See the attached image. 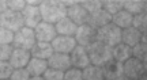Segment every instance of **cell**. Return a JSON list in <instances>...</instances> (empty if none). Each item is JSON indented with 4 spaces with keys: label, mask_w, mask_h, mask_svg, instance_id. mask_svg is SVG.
Returning a JSON list of instances; mask_svg holds the SVG:
<instances>
[{
    "label": "cell",
    "mask_w": 147,
    "mask_h": 80,
    "mask_svg": "<svg viewBox=\"0 0 147 80\" xmlns=\"http://www.w3.org/2000/svg\"><path fill=\"white\" fill-rule=\"evenodd\" d=\"M67 10L68 7L65 4V1H61V0H44L40 5L42 21L52 25H56L63 18H65Z\"/></svg>",
    "instance_id": "obj_1"
},
{
    "label": "cell",
    "mask_w": 147,
    "mask_h": 80,
    "mask_svg": "<svg viewBox=\"0 0 147 80\" xmlns=\"http://www.w3.org/2000/svg\"><path fill=\"white\" fill-rule=\"evenodd\" d=\"M112 49L113 48H110V46L105 45L104 42H100V41H95L94 43H91L90 46H87V52H89L91 64L102 68L106 63H109L110 60H113Z\"/></svg>",
    "instance_id": "obj_2"
},
{
    "label": "cell",
    "mask_w": 147,
    "mask_h": 80,
    "mask_svg": "<svg viewBox=\"0 0 147 80\" xmlns=\"http://www.w3.org/2000/svg\"><path fill=\"white\" fill-rule=\"evenodd\" d=\"M97 41L104 42L110 48H115L123 42V30L115 23H109L97 30Z\"/></svg>",
    "instance_id": "obj_3"
},
{
    "label": "cell",
    "mask_w": 147,
    "mask_h": 80,
    "mask_svg": "<svg viewBox=\"0 0 147 80\" xmlns=\"http://www.w3.org/2000/svg\"><path fill=\"white\" fill-rule=\"evenodd\" d=\"M36 43H37V38H36L34 30L25 26V27H22L19 31L15 33L12 46L14 48H19V49H25V50H32Z\"/></svg>",
    "instance_id": "obj_4"
},
{
    "label": "cell",
    "mask_w": 147,
    "mask_h": 80,
    "mask_svg": "<svg viewBox=\"0 0 147 80\" xmlns=\"http://www.w3.org/2000/svg\"><path fill=\"white\" fill-rule=\"evenodd\" d=\"M0 26L8 29L12 33L19 31L22 27H25V19L22 12H16L12 10H7L0 15Z\"/></svg>",
    "instance_id": "obj_5"
},
{
    "label": "cell",
    "mask_w": 147,
    "mask_h": 80,
    "mask_svg": "<svg viewBox=\"0 0 147 80\" xmlns=\"http://www.w3.org/2000/svg\"><path fill=\"white\" fill-rule=\"evenodd\" d=\"M65 4L68 7V10H67V16H68L74 23H76L78 26L87 25L90 14L84 10L82 5L79 4V1H65Z\"/></svg>",
    "instance_id": "obj_6"
},
{
    "label": "cell",
    "mask_w": 147,
    "mask_h": 80,
    "mask_svg": "<svg viewBox=\"0 0 147 80\" xmlns=\"http://www.w3.org/2000/svg\"><path fill=\"white\" fill-rule=\"evenodd\" d=\"M74 37L76 39L78 45L87 48L97 41V30L89 25H82V26H78V30Z\"/></svg>",
    "instance_id": "obj_7"
},
{
    "label": "cell",
    "mask_w": 147,
    "mask_h": 80,
    "mask_svg": "<svg viewBox=\"0 0 147 80\" xmlns=\"http://www.w3.org/2000/svg\"><path fill=\"white\" fill-rule=\"evenodd\" d=\"M51 43H52L55 53L64 54H71L74 49L78 46L75 37H67V35H57Z\"/></svg>",
    "instance_id": "obj_8"
},
{
    "label": "cell",
    "mask_w": 147,
    "mask_h": 80,
    "mask_svg": "<svg viewBox=\"0 0 147 80\" xmlns=\"http://www.w3.org/2000/svg\"><path fill=\"white\" fill-rule=\"evenodd\" d=\"M22 15L25 19V26L29 27V29H33V30L42 22L41 11H40L38 5H33L27 3L25 10L22 11Z\"/></svg>",
    "instance_id": "obj_9"
},
{
    "label": "cell",
    "mask_w": 147,
    "mask_h": 80,
    "mask_svg": "<svg viewBox=\"0 0 147 80\" xmlns=\"http://www.w3.org/2000/svg\"><path fill=\"white\" fill-rule=\"evenodd\" d=\"M34 33H36L37 42H52L57 37V31H56L55 25L44 21L34 29Z\"/></svg>",
    "instance_id": "obj_10"
},
{
    "label": "cell",
    "mask_w": 147,
    "mask_h": 80,
    "mask_svg": "<svg viewBox=\"0 0 147 80\" xmlns=\"http://www.w3.org/2000/svg\"><path fill=\"white\" fill-rule=\"evenodd\" d=\"M124 75L127 77H129L131 80L140 79L143 75H146L144 64L135 57H131L128 61L124 63Z\"/></svg>",
    "instance_id": "obj_11"
},
{
    "label": "cell",
    "mask_w": 147,
    "mask_h": 80,
    "mask_svg": "<svg viewBox=\"0 0 147 80\" xmlns=\"http://www.w3.org/2000/svg\"><path fill=\"white\" fill-rule=\"evenodd\" d=\"M71 56V63H72V67L75 68H79V69H84L91 65V61H90V56L89 52H87V48L84 46H80L78 45L76 48L72 50V53L69 54Z\"/></svg>",
    "instance_id": "obj_12"
},
{
    "label": "cell",
    "mask_w": 147,
    "mask_h": 80,
    "mask_svg": "<svg viewBox=\"0 0 147 80\" xmlns=\"http://www.w3.org/2000/svg\"><path fill=\"white\" fill-rule=\"evenodd\" d=\"M32 60V53L30 50H25V49L14 48V52L10 57V64L12 65L14 69H19V68H26L29 61Z\"/></svg>",
    "instance_id": "obj_13"
},
{
    "label": "cell",
    "mask_w": 147,
    "mask_h": 80,
    "mask_svg": "<svg viewBox=\"0 0 147 80\" xmlns=\"http://www.w3.org/2000/svg\"><path fill=\"white\" fill-rule=\"evenodd\" d=\"M112 18H113V16L110 15L108 11H105L102 8V10L97 11L94 14H90L87 25L91 26L93 29H95V30H98L101 27H104V26H106V25L112 23Z\"/></svg>",
    "instance_id": "obj_14"
},
{
    "label": "cell",
    "mask_w": 147,
    "mask_h": 80,
    "mask_svg": "<svg viewBox=\"0 0 147 80\" xmlns=\"http://www.w3.org/2000/svg\"><path fill=\"white\" fill-rule=\"evenodd\" d=\"M105 80H117L124 75V64H121L116 60H110L102 67Z\"/></svg>",
    "instance_id": "obj_15"
},
{
    "label": "cell",
    "mask_w": 147,
    "mask_h": 80,
    "mask_svg": "<svg viewBox=\"0 0 147 80\" xmlns=\"http://www.w3.org/2000/svg\"><path fill=\"white\" fill-rule=\"evenodd\" d=\"M48 64L51 68H55V69L59 71H68L71 67H72V63H71V56L69 54H64V53H53V56L48 60Z\"/></svg>",
    "instance_id": "obj_16"
},
{
    "label": "cell",
    "mask_w": 147,
    "mask_h": 80,
    "mask_svg": "<svg viewBox=\"0 0 147 80\" xmlns=\"http://www.w3.org/2000/svg\"><path fill=\"white\" fill-rule=\"evenodd\" d=\"M32 57L34 59H42V60H49L53 56L55 50L51 42H37L33 49L30 50Z\"/></svg>",
    "instance_id": "obj_17"
},
{
    "label": "cell",
    "mask_w": 147,
    "mask_h": 80,
    "mask_svg": "<svg viewBox=\"0 0 147 80\" xmlns=\"http://www.w3.org/2000/svg\"><path fill=\"white\" fill-rule=\"evenodd\" d=\"M55 27H56L57 35H67V37H74L78 30V25L74 23L68 16H65L60 22H57Z\"/></svg>",
    "instance_id": "obj_18"
},
{
    "label": "cell",
    "mask_w": 147,
    "mask_h": 80,
    "mask_svg": "<svg viewBox=\"0 0 147 80\" xmlns=\"http://www.w3.org/2000/svg\"><path fill=\"white\" fill-rule=\"evenodd\" d=\"M48 68H49L48 60L34 59V57H32V60L29 61V64L26 67V69L30 73V76H42Z\"/></svg>",
    "instance_id": "obj_19"
},
{
    "label": "cell",
    "mask_w": 147,
    "mask_h": 80,
    "mask_svg": "<svg viewBox=\"0 0 147 80\" xmlns=\"http://www.w3.org/2000/svg\"><path fill=\"white\" fill-rule=\"evenodd\" d=\"M140 42H142V31H139L134 26L123 30V43L134 48Z\"/></svg>",
    "instance_id": "obj_20"
},
{
    "label": "cell",
    "mask_w": 147,
    "mask_h": 80,
    "mask_svg": "<svg viewBox=\"0 0 147 80\" xmlns=\"http://www.w3.org/2000/svg\"><path fill=\"white\" fill-rule=\"evenodd\" d=\"M112 53H113V60L124 64L125 61H128L132 57V48L121 42L112 49Z\"/></svg>",
    "instance_id": "obj_21"
},
{
    "label": "cell",
    "mask_w": 147,
    "mask_h": 80,
    "mask_svg": "<svg viewBox=\"0 0 147 80\" xmlns=\"http://www.w3.org/2000/svg\"><path fill=\"white\" fill-rule=\"evenodd\" d=\"M112 23H115L116 26L120 27L121 30L128 29V27H131L134 25V15L125 10H121L120 12H117L116 15H113Z\"/></svg>",
    "instance_id": "obj_22"
},
{
    "label": "cell",
    "mask_w": 147,
    "mask_h": 80,
    "mask_svg": "<svg viewBox=\"0 0 147 80\" xmlns=\"http://www.w3.org/2000/svg\"><path fill=\"white\" fill-rule=\"evenodd\" d=\"M123 7L134 16L144 12V1L142 0H123Z\"/></svg>",
    "instance_id": "obj_23"
},
{
    "label": "cell",
    "mask_w": 147,
    "mask_h": 80,
    "mask_svg": "<svg viewBox=\"0 0 147 80\" xmlns=\"http://www.w3.org/2000/svg\"><path fill=\"white\" fill-rule=\"evenodd\" d=\"M83 80H105L104 71L101 67L91 64L83 69Z\"/></svg>",
    "instance_id": "obj_24"
},
{
    "label": "cell",
    "mask_w": 147,
    "mask_h": 80,
    "mask_svg": "<svg viewBox=\"0 0 147 80\" xmlns=\"http://www.w3.org/2000/svg\"><path fill=\"white\" fill-rule=\"evenodd\" d=\"M102 4H104V10L108 11L112 16L116 15L117 12H120L121 10H124L123 0H104Z\"/></svg>",
    "instance_id": "obj_25"
},
{
    "label": "cell",
    "mask_w": 147,
    "mask_h": 80,
    "mask_svg": "<svg viewBox=\"0 0 147 80\" xmlns=\"http://www.w3.org/2000/svg\"><path fill=\"white\" fill-rule=\"evenodd\" d=\"M79 4L82 5L89 14H94V12L104 8V4H102L101 0H80Z\"/></svg>",
    "instance_id": "obj_26"
},
{
    "label": "cell",
    "mask_w": 147,
    "mask_h": 80,
    "mask_svg": "<svg viewBox=\"0 0 147 80\" xmlns=\"http://www.w3.org/2000/svg\"><path fill=\"white\" fill-rule=\"evenodd\" d=\"M132 57L138 59L139 61H142L143 64L147 63V45L146 43H138L136 46L132 48Z\"/></svg>",
    "instance_id": "obj_27"
},
{
    "label": "cell",
    "mask_w": 147,
    "mask_h": 80,
    "mask_svg": "<svg viewBox=\"0 0 147 80\" xmlns=\"http://www.w3.org/2000/svg\"><path fill=\"white\" fill-rule=\"evenodd\" d=\"M132 26L142 33L147 31V14L146 12H142L139 15L134 16V25Z\"/></svg>",
    "instance_id": "obj_28"
},
{
    "label": "cell",
    "mask_w": 147,
    "mask_h": 80,
    "mask_svg": "<svg viewBox=\"0 0 147 80\" xmlns=\"http://www.w3.org/2000/svg\"><path fill=\"white\" fill-rule=\"evenodd\" d=\"M14 35H15V33L0 26V45H12Z\"/></svg>",
    "instance_id": "obj_29"
},
{
    "label": "cell",
    "mask_w": 147,
    "mask_h": 80,
    "mask_svg": "<svg viewBox=\"0 0 147 80\" xmlns=\"http://www.w3.org/2000/svg\"><path fill=\"white\" fill-rule=\"evenodd\" d=\"M64 80H83V69L71 67L64 72Z\"/></svg>",
    "instance_id": "obj_30"
},
{
    "label": "cell",
    "mask_w": 147,
    "mask_h": 80,
    "mask_svg": "<svg viewBox=\"0 0 147 80\" xmlns=\"http://www.w3.org/2000/svg\"><path fill=\"white\" fill-rule=\"evenodd\" d=\"M44 77L45 80H64V72L63 71H59V69H55V68H48L44 73Z\"/></svg>",
    "instance_id": "obj_31"
},
{
    "label": "cell",
    "mask_w": 147,
    "mask_h": 80,
    "mask_svg": "<svg viewBox=\"0 0 147 80\" xmlns=\"http://www.w3.org/2000/svg\"><path fill=\"white\" fill-rule=\"evenodd\" d=\"M12 72H14V68L10 64V61H0V80L10 79Z\"/></svg>",
    "instance_id": "obj_32"
},
{
    "label": "cell",
    "mask_w": 147,
    "mask_h": 80,
    "mask_svg": "<svg viewBox=\"0 0 147 80\" xmlns=\"http://www.w3.org/2000/svg\"><path fill=\"white\" fill-rule=\"evenodd\" d=\"M26 4H27V1H25V0H7L8 10L16 11V12H22V11L25 10Z\"/></svg>",
    "instance_id": "obj_33"
},
{
    "label": "cell",
    "mask_w": 147,
    "mask_h": 80,
    "mask_svg": "<svg viewBox=\"0 0 147 80\" xmlns=\"http://www.w3.org/2000/svg\"><path fill=\"white\" fill-rule=\"evenodd\" d=\"M30 77L32 76L27 72L26 68H19V69H14L10 80H29Z\"/></svg>",
    "instance_id": "obj_34"
},
{
    "label": "cell",
    "mask_w": 147,
    "mask_h": 80,
    "mask_svg": "<svg viewBox=\"0 0 147 80\" xmlns=\"http://www.w3.org/2000/svg\"><path fill=\"white\" fill-rule=\"evenodd\" d=\"M14 52L12 45H0V61H8Z\"/></svg>",
    "instance_id": "obj_35"
},
{
    "label": "cell",
    "mask_w": 147,
    "mask_h": 80,
    "mask_svg": "<svg viewBox=\"0 0 147 80\" xmlns=\"http://www.w3.org/2000/svg\"><path fill=\"white\" fill-rule=\"evenodd\" d=\"M7 10H8V7H7V0H0V15Z\"/></svg>",
    "instance_id": "obj_36"
},
{
    "label": "cell",
    "mask_w": 147,
    "mask_h": 80,
    "mask_svg": "<svg viewBox=\"0 0 147 80\" xmlns=\"http://www.w3.org/2000/svg\"><path fill=\"white\" fill-rule=\"evenodd\" d=\"M142 42H143V43H146V45H147V31L142 33Z\"/></svg>",
    "instance_id": "obj_37"
},
{
    "label": "cell",
    "mask_w": 147,
    "mask_h": 80,
    "mask_svg": "<svg viewBox=\"0 0 147 80\" xmlns=\"http://www.w3.org/2000/svg\"><path fill=\"white\" fill-rule=\"evenodd\" d=\"M29 80H45V77L44 76H32Z\"/></svg>",
    "instance_id": "obj_38"
},
{
    "label": "cell",
    "mask_w": 147,
    "mask_h": 80,
    "mask_svg": "<svg viewBox=\"0 0 147 80\" xmlns=\"http://www.w3.org/2000/svg\"><path fill=\"white\" fill-rule=\"evenodd\" d=\"M117 80H131V79H129V77H127L125 75H123V76L120 77V79H117Z\"/></svg>",
    "instance_id": "obj_39"
},
{
    "label": "cell",
    "mask_w": 147,
    "mask_h": 80,
    "mask_svg": "<svg viewBox=\"0 0 147 80\" xmlns=\"http://www.w3.org/2000/svg\"><path fill=\"white\" fill-rule=\"evenodd\" d=\"M138 80H147V75H143L140 79H138Z\"/></svg>",
    "instance_id": "obj_40"
},
{
    "label": "cell",
    "mask_w": 147,
    "mask_h": 80,
    "mask_svg": "<svg viewBox=\"0 0 147 80\" xmlns=\"http://www.w3.org/2000/svg\"><path fill=\"white\" fill-rule=\"evenodd\" d=\"M144 12L147 14V1H144Z\"/></svg>",
    "instance_id": "obj_41"
},
{
    "label": "cell",
    "mask_w": 147,
    "mask_h": 80,
    "mask_svg": "<svg viewBox=\"0 0 147 80\" xmlns=\"http://www.w3.org/2000/svg\"><path fill=\"white\" fill-rule=\"evenodd\" d=\"M1 80H10V79H1Z\"/></svg>",
    "instance_id": "obj_42"
}]
</instances>
